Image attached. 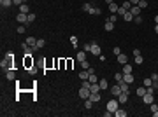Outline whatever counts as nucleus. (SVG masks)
<instances>
[{"instance_id":"1","label":"nucleus","mask_w":158,"mask_h":117,"mask_svg":"<svg viewBox=\"0 0 158 117\" xmlns=\"http://www.w3.org/2000/svg\"><path fill=\"white\" fill-rule=\"evenodd\" d=\"M12 56H14L12 52H7V54H5V60H2V61H0V67H2L4 70H11V65H12Z\"/></svg>"},{"instance_id":"2","label":"nucleus","mask_w":158,"mask_h":117,"mask_svg":"<svg viewBox=\"0 0 158 117\" xmlns=\"http://www.w3.org/2000/svg\"><path fill=\"white\" fill-rule=\"evenodd\" d=\"M106 107H107V110H111V112L114 114V112L119 108V101L116 100V98H113V100H109V101H107V105H106Z\"/></svg>"},{"instance_id":"3","label":"nucleus","mask_w":158,"mask_h":117,"mask_svg":"<svg viewBox=\"0 0 158 117\" xmlns=\"http://www.w3.org/2000/svg\"><path fill=\"white\" fill-rule=\"evenodd\" d=\"M91 54H95V56H100L102 54V51H100V45L97 44V42H91V51H90Z\"/></svg>"},{"instance_id":"4","label":"nucleus","mask_w":158,"mask_h":117,"mask_svg":"<svg viewBox=\"0 0 158 117\" xmlns=\"http://www.w3.org/2000/svg\"><path fill=\"white\" fill-rule=\"evenodd\" d=\"M16 19H18V23H19V25H25V23H28V14L19 12V14L16 16Z\"/></svg>"},{"instance_id":"5","label":"nucleus","mask_w":158,"mask_h":117,"mask_svg":"<svg viewBox=\"0 0 158 117\" xmlns=\"http://www.w3.org/2000/svg\"><path fill=\"white\" fill-rule=\"evenodd\" d=\"M111 93H113V96H114V98H118L119 94L123 93V91H121V86H119V84H114V86L111 87Z\"/></svg>"},{"instance_id":"6","label":"nucleus","mask_w":158,"mask_h":117,"mask_svg":"<svg viewBox=\"0 0 158 117\" xmlns=\"http://www.w3.org/2000/svg\"><path fill=\"white\" fill-rule=\"evenodd\" d=\"M90 94H91V91H90V89H86V87H81V89H79V96H81V98L88 100V98H90Z\"/></svg>"},{"instance_id":"7","label":"nucleus","mask_w":158,"mask_h":117,"mask_svg":"<svg viewBox=\"0 0 158 117\" xmlns=\"http://www.w3.org/2000/svg\"><path fill=\"white\" fill-rule=\"evenodd\" d=\"M100 98H102V96H100V91H97V93H91V94H90V100H91L93 103L100 101Z\"/></svg>"},{"instance_id":"8","label":"nucleus","mask_w":158,"mask_h":117,"mask_svg":"<svg viewBox=\"0 0 158 117\" xmlns=\"http://www.w3.org/2000/svg\"><path fill=\"white\" fill-rule=\"evenodd\" d=\"M142 100H144L146 105H151V103H153V94H151V93H146V94L142 96Z\"/></svg>"},{"instance_id":"9","label":"nucleus","mask_w":158,"mask_h":117,"mask_svg":"<svg viewBox=\"0 0 158 117\" xmlns=\"http://www.w3.org/2000/svg\"><path fill=\"white\" fill-rule=\"evenodd\" d=\"M114 28H116V26H114V23H111V21L107 19V21H106V25H104V30H106V32H113Z\"/></svg>"},{"instance_id":"10","label":"nucleus","mask_w":158,"mask_h":117,"mask_svg":"<svg viewBox=\"0 0 158 117\" xmlns=\"http://www.w3.org/2000/svg\"><path fill=\"white\" fill-rule=\"evenodd\" d=\"M25 67H27V68H34V60H32V56H25Z\"/></svg>"},{"instance_id":"11","label":"nucleus","mask_w":158,"mask_h":117,"mask_svg":"<svg viewBox=\"0 0 158 117\" xmlns=\"http://www.w3.org/2000/svg\"><path fill=\"white\" fill-rule=\"evenodd\" d=\"M118 101L119 103H126V101H128V93H121L118 96Z\"/></svg>"},{"instance_id":"12","label":"nucleus","mask_w":158,"mask_h":117,"mask_svg":"<svg viewBox=\"0 0 158 117\" xmlns=\"http://www.w3.org/2000/svg\"><path fill=\"white\" fill-rule=\"evenodd\" d=\"M113 115H114V117H126L128 114H126V110H123V108H118V110H116Z\"/></svg>"},{"instance_id":"13","label":"nucleus","mask_w":158,"mask_h":117,"mask_svg":"<svg viewBox=\"0 0 158 117\" xmlns=\"http://www.w3.org/2000/svg\"><path fill=\"white\" fill-rule=\"evenodd\" d=\"M76 58H77L79 63H81V61H84V60H86V51H79L77 54H76Z\"/></svg>"},{"instance_id":"14","label":"nucleus","mask_w":158,"mask_h":117,"mask_svg":"<svg viewBox=\"0 0 158 117\" xmlns=\"http://www.w3.org/2000/svg\"><path fill=\"white\" fill-rule=\"evenodd\" d=\"M88 77H90V72L88 70H81L79 72V79L81 80H88Z\"/></svg>"},{"instance_id":"15","label":"nucleus","mask_w":158,"mask_h":117,"mask_svg":"<svg viewBox=\"0 0 158 117\" xmlns=\"http://www.w3.org/2000/svg\"><path fill=\"white\" fill-rule=\"evenodd\" d=\"M123 80H125L126 84H132V82H134V75H132V74H123Z\"/></svg>"},{"instance_id":"16","label":"nucleus","mask_w":158,"mask_h":117,"mask_svg":"<svg viewBox=\"0 0 158 117\" xmlns=\"http://www.w3.org/2000/svg\"><path fill=\"white\" fill-rule=\"evenodd\" d=\"M88 14H93V16H98V14H102V9H98V7H91V9L88 11Z\"/></svg>"},{"instance_id":"17","label":"nucleus","mask_w":158,"mask_h":117,"mask_svg":"<svg viewBox=\"0 0 158 117\" xmlns=\"http://www.w3.org/2000/svg\"><path fill=\"white\" fill-rule=\"evenodd\" d=\"M141 11H142V9H141L139 5H132V9H130V12H132L134 16H139V14H141Z\"/></svg>"},{"instance_id":"18","label":"nucleus","mask_w":158,"mask_h":117,"mask_svg":"<svg viewBox=\"0 0 158 117\" xmlns=\"http://www.w3.org/2000/svg\"><path fill=\"white\" fill-rule=\"evenodd\" d=\"M118 61L121 63V65H125V63H128V58H126V54H118Z\"/></svg>"},{"instance_id":"19","label":"nucleus","mask_w":158,"mask_h":117,"mask_svg":"<svg viewBox=\"0 0 158 117\" xmlns=\"http://www.w3.org/2000/svg\"><path fill=\"white\" fill-rule=\"evenodd\" d=\"M19 12H23V14H28V12H30V7H28V4H23V5H19Z\"/></svg>"},{"instance_id":"20","label":"nucleus","mask_w":158,"mask_h":117,"mask_svg":"<svg viewBox=\"0 0 158 117\" xmlns=\"http://www.w3.org/2000/svg\"><path fill=\"white\" fill-rule=\"evenodd\" d=\"M134 18H135V16H134L130 11H126V14L123 16V19H125V21H128V23H130V21H134Z\"/></svg>"},{"instance_id":"21","label":"nucleus","mask_w":158,"mask_h":117,"mask_svg":"<svg viewBox=\"0 0 158 117\" xmlns=\"http://www.w3.org/2000/svg\"><path fill=\"white\" fill-rule=\"evenodd\" d=\"M135 93H137V96H141V98H142V96L148 93V89H146V86H144V87H137V91H135Z\"/></svg>"},{"instance_id":"22","label":"nucleus","mask_w":158,"mask_h":117,"mask_svg":"<svg viewBox=\"0 0 158 117\" xmlns=\"http://www.w3.org/2000/svg\"><path fill=\"white\" fill-rule=\"evenodd\" d=\"M0 5H2L4 9H7V7L12 5V0H0Z\"/></svg>"},{"instance_id":"23","label":"nucleus","mask_w":158,"mask_h":117,"mask_svg":"<svg viewBox=\"0 0 158 117\" xmlns=\"http://www.w3.org/2000/svg\"><path fill=\"white\" fill-rule=\"evenodd\" d=\"M5 77H7V80H14V79H16V74H14L12 70H7V74H5Z\"/></svg>"},{"instance_id":"24","label":"nucleus","mask_w":158,"mask_h":117,"mask_svg":"<svg viewBox=\"0 0 158 117\" xmlns=\"http://www.w3.org/2000/svg\"><path fill=\"white\" fill-rule=\"evenodd\" d=\"M121 72H123V74H132V67H130L128 63H125V65H123V70H121Z\"/></svg>"},{"instance_id":"25","label":"nucleus","mask_w":158,"mask_h":117,"mask_svg":"<svg viewBox=\"0 0 158 117\" xmlns=\"http://www.w3.org/2000/svg\"><path fill=\"white\" fill-rule=\"evenodd\" d=\"M98 86H100V89L104 91V89H107V86H109V84H107V80H106V79H102V80H98Z\"/></svg>"},{"instance_id":"26","label":"nucleus","mask_w":158,"mask_h":117,"mask_svg":"<svg viewBox=\"0 0 158 117\" xmlns=\"http://www.w3.org/2000/svg\"><path fill=\"white\" fill-rule=\"evenodd\" d=\"M25 42H27L28 45H35V44H37V39H35V37H28Z\"/></svg>"},{"instance_id":"27","label":"nucleus","mask_w":158,"mask_h":117,"mask_svg":"<svg viewBox=\"0 0 158 117\" xmlns=\"http://www.w3.org/2000/svg\"><path fill=\"white\" fill-rule=\"evenodd\" d=\"M90 91H91V93H97V91H100V86L95 82V84H91V86H90Z\"/></svg>"},{"instance_id":"28","label":"nucleus","mask_w":158,"mask_h":117,"mask_svg":"<svg viewBox=\"0 0 158 117\" xmlns=\"http://www.w3.org/2000/svg\"><path fill=\"white\" fill-rule=\"evenodd\" d=\"M118 5H116V2H113V4H109V11H111V12H118Z\"/></svg>"},{"instance_id":"29","label":"nucleus","mask_w":158,"mask_h":117,"mask_svg":"<svg viewBox=\"0 0 158 117\" xmlns=\"http://www.w3.org/2000/svg\"><path fill=\"white\" fill-rule=\"evenodd\" d=\"M88 80H90L91 84H95V82H98V79H97V75H95V72H93V74H90V77H88Z\"/></svg>"},{"instance_id":"30","label":"nucleus","mask_w":158,"mask_h":117,"mask_svg":"<svg viewBox=\"0 0 158 117\" xmlns=\"http://www.w3.org/2000/svg\"><path fill=\"white\" fill-rule=\"evenodd\" d=\"M121 7H123V9H126V11H130V9H132V4H130V0H125Z\"/></svg>"},{"instance_id":"31","label":"nucleus","mask_w":158,"mask_h":117,"mask_svg":"<svg viewBox=\"0 0 158 117\" xmlns=\"http://www.w3.org/2000/svg\"><path fill=\"white\" fill-rule=\"evenodd\" d=\"M114 79H116V82H121V80H123V72H116V74H114Z\"/></svg>"},{"instance_id":"32","label":"nucleus","mask_w":158,"mask_h":117,"mask_svg":"<svg viewBox=\"0 0 158 117\" xmlns=\"http://www.w3.org/2000/svg\"><path fill=\"white\" fill-rule=\"evenodd\" d=\"M69 42H70V44H72L74 47H77V37H76V35H72V37H70V40H69Z\"/></svg>"},{"instance_id":"33","label":"nucleus","mask_w":158,"mask_h":117,"mask_svg":"<svg viewBox=\"0 0 158 117\" xmlns=\"http://www.w3.org/2000/svg\"><path fill=\"white\" fill-rule=\"evenodd\" d=\"M137 5H139L141 9H146V7H148V2H146V0H139V4H137Z\"/></svg>"},{"instance_id":"34","label":"nucleus","mask_w":158,"mask_h":117,"mask_svg":"<svg viewBox=\"0 0 158 117\" xmlns=\"http://www.w3.org/2000/svg\"><path fill=\"white\" fill-rule=\"evenodd\" d=\"M83 51L90 52V51H91V42H86V44H84V47H83Z\"/></svg>"},{"instance_id":"35","label":"nucleus","mask_w":158,"mask_h":117,"mask_svg":"<svg viewBox=\"0 0 158 117\" xmlns=\"http://www.w3.org/2000/svg\"><path fill=\"white\" fill-rule=\"evenodd\" d=\"M84 107H86V108H88V110H90V108H91V107H93V101H91V100H90V98H88V100H86V101H84Z\"/></svg>"},{"instance_id":"36","label":"nucleus","mask_w":158,"mask_h":117,"mask_svg":"<svg viewBox=\"0 0 158 117\" xmlns=\"http://www.w3.org/2000/svg\"><path fill=\"white\" fill-rule=\"evenodd\" d=\"M142 84H144L146 87H149V86H153V80H151V77H149V79H144V82H142Z\"/></svg>"},{"instance_id":"37","label":"nucleus","mask_w":158,"mask_h":117,"mask_svg":"<svg viewBox=\"0 0 158 117\" xmlns=\"http://www.w3.org/2000/svg\"><path fill=\"white\" fill-rule=\"evenodd\" d=\"M44 44H46V40H44V39H37V47H39V49L44 47Z\"/></svg>"},{"instance_id":"38","label":"nucleus","mask_w":158,"mask_h":117,"mask_svg":"<svg viewBox=\"0 0 158 117\" xmlns=\"http://www.w3.org/2000/svg\"><path fill=\"white\" fill-rule=\"evenodd\" d=\"M109 21H111V23H116V21H118V14H111V16H109Z\"/></svg>"},{"instance_id":"39","label":"nucleus","mask_w":158,"mask_h":117,"mask_svg":"<svg viewBox=\"0 0 158 117\" xmlns=\"http://www.w3.org/2000/svg\"><path fill=\"white\" fill-rule=\"evenodd\" d=\"M90 86H91L90 80H83V84H81V87H86V89H90Z\"/></svg>"},{"instance_id":"40","label":"nucleus","mask_w":158,"mask_h":117,"mask_svg":"<svg viewBox=\"0 0 158 117\" xmlns=\"http://www.w3.org/2000/svg\"><path fill=\"white\" fill-rule=\"evenodd\" d=\"M142 61H144V60H142V56H141V54H139V56H135V63H137V65H142Z\"/></svg>"},{"instance_id":"41","label":"nucleus","mask_w":158,"mask_h":117,"mask_svg":"<svg viewBox=\"0 0 158 117\" xmlns=\"http://www.w3.org/2000/svg\"><path fill=\"white\" fill-rule=\"evenodd\" d=\"M81 67H83L84 70H88V68H90V63H88V61L84 60V61H81Z\"/></svg>"},{"instance_id":"42","label":"nucleus","mask_w":158,"mask_h":117,"mask_svg":"<svg viewBox=\"0 0 158 117\" xmlns=\"http://www.w3.org/2000/svg\"><path fill=\"white\" fill-rule=\"evenodd\" d=\"M116 14H119V16H125V14H126V9H123V7H119V9H118V12H116Z\"/></svg>"},{"instance_id":"43","label":"nucleus","mask_w":158,"mask_h":117,"mask_svg":"<svg viewBox=\"0 0 158 117\" xmlns=\"http://www.w3.org/2000/svg\"><path fill=\"white\" fill-rule=\"evenodd\" d=\"M35 21V14H28V23H34Z\"/></svg>"},{"instance_id":"44","label":"nucleus","mask_w":158,"mask_h":117,"mask_svg":"<svg viewBox=\"0 0 158 117\" xmlns=\"http://www.w3.org/2000/svg\"><path fill=\"white\" fill-rule=\"evenodd\" d=\"M134 21H135L137 25H141V23H142V18H141V16H135V18H134Z\"/></svg>"},{"instance_id":"45","label":"nucleus","mask_w":158,"mask_h":117,"mask_svg":"<svg viewBox=\"0 0 158 117\" xmlns=\"http://www.w3.org/2000/svg\"><path fill=\"white\" fill-rule=\"evenodd\" d=\"M25 30H27V28H25V25H21V26H18V33H25Z\"/></svg>"},{"instance_id":"46","label":"nucleus","mask_w":158,"mask_h":117,"mask_svg":"<svg viewBox=\"0 0 158 117\" xmlns=\"http://www.w3.org/2000/svg\"><path fill=\"white\" fill-rule=\"evenodd\" d=\"M90 9H91V5H90V4H84V5H83V11H86V12H88Z\"/></svg>"},{"instance_id":"47","label":"nucleus","mask_w":158,"mask_h":117,"mask_svg":"<svg viewBox=\"0 0 158 117\" xmlns=\"http://www.w3.org/2000/svg\"><path fill=\"white\" fill-rule=\"evenodd\" d=\"M113 52L118 56V54H121V49H119V47H114V49H113Z\"/></svg>"},{"instance_id":"48","label":"nucleus","mask_w":158,"mask_h":117,"mask_svg":"<svg viewBox=\"0 0 158 117\" xmlns=\"http://www.w3.org/2000/svg\"><path fill=\"white\" fill-rule=\"evenodd\" d=\"M158 110V105H155V103H151V112H156Z\"/></svg>"},{"instance_id":"49","label":"nucleus","mask_w":158,"mask_h":117,"mask_svg":"<svg viewBox=\"0 0 158 117\" xmlns=\"http://www.w3.org/2000/svg\"><path fill=\"white\" fill-rule=\"evenodd\" d=\"M113 115V112H111V110H107V112H104V117H111Z\"/></svg>"},{"instance_id":"50","label":"nucleus","mask_w":158,"mask_h":117,"mask_svg":"<svg viewBox=\"0 0 158 117\" xmlns=\"http://www.w3.org/2000/svg\"><path fill=\"white\" fill-rule=\"evenodd\" d=\"M156 79H158V74H153V75H151V80H153V82H155Z\"/></svg>"},{"instance_id":"51","label":"nucleus","mask_w":158,"mask_h":117,"mask_svg":"<svg viewBox=\"0 0 158 117\" xmlns=\"http://www.w3.org/2000/svg\"><path fill=\"white\" fill-rule=\"evenodd\" d=\"M130 4H132V5H137V4H139V0H130Z\"/></svg>"},{"instance_id":"52","label":"nucleus","mask_w":158,"mask_h":117,"mask_svg":"<svg viewBox=\"0 0 158 117\" xmlns=\"http://www.w3.org/2000/svg\"><path fill=\"white\" fill-rule=\"evenodd\" d=\"M153 86H155V87H158V79L155 80V82H153Z\"/></svg>"},{"instance_id":"53","label":"nucleus","mask_w":158,"mask_h":117,"mask_svg":"<svg viewBox=\"0 0 158 117\" xmlns=\"http://www.w3.org/2000/svg\"><path fill=\"white\" fill-rule=\"evenodd\" d=\"M155 23H156V25H158V14H156V16H155Z\"/></svg>"},{"instance_id":"54","label":"nucleus","mask_w":158,"mask_h":117,"mask_svg":"<svg viewBox=\"0 0 158 117\" xmlns=\"http://www.w3.org/2000/svg\"><path fill=\"white\" fill-rule=\"evenodd\" d=\"M106 2H107V5H109V4H113V2H114V0H106Z\"/></svg>"},{"instance_id":"55","label":"nucleus","mask_w":158,"mask_h":117,"mask_svg":"<svg viewBox=\"0 0 158 117\" xmlns=\"http://www.w3.org/2000/svg\"><path fill=\"white\" fill-rule=\"evenodd\" d=\"M153 115H155V117H158V110H156V112H153Z\"/></svg>"},{"instance_id":"56","label":"nucleus","mask_w":158,"mask_h":117,"mask_svg":"<svg viewBox=\"0 0 158 117\" xmlns=\"http://www.w3.org/2000/svg\"><path fill=\"white\" fill-rule=\"evenodd\" d=\"M155 32H156V35H158V25H156V26H155Z\"/></svg>"}]
</instances>
